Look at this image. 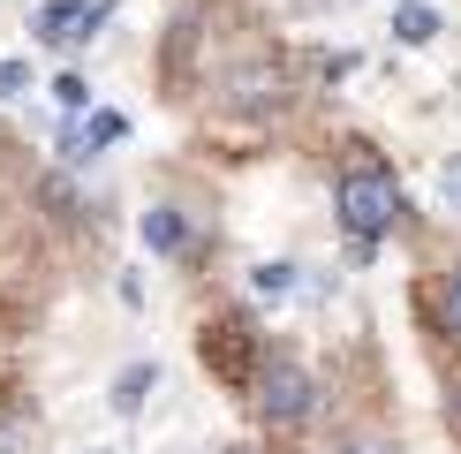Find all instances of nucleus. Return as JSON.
<instances>
[{"mask_svg":"<svg viewBox=\"0 0 461 454\" xmlns=\"http://www.w3.org/2000/svg\"><path fill=\"white\" fill-rule=\"evenodd\" d=\"M438 318H447V333L461 340V273H447V280H438Z\"/></svg>","mask_w":461,"mask_h":454,"instance_id":"10","label":"nucleus"},{"mask_svg":"<svg viewBox=\"0 0 461 454\" xmlns=\"http://www.w3.org/2000/svg\"><path fill=\"white\" fill-rule=\"evenodd\" d=\"M122 129H129L122 114H91L84 129H68V144H61V151H68V159H91V151H99V144H113Z\"/></svg>","mask_w":461,"mask_h":454,"instance_id":"5","label":"nucleus"},{"mask_svg":"<svg viewBox=\"0 0 461 454\" xmlns=\"http://www.w3.org/2000/svg\"><path fill=\"white\" fill-rule=\"evenodd\" d=\"M447 416H454V431H461V386H454V394H447Z\"/></svg>","mask_w":461,"mask_h":454,"instance_id":"15","label":"nucleus"},{"mask_svg":"<svg viewBox=\"0 0 461 454\" xmlns=\"http://www.w3.org/2000/svg\"><path fill=\"white\" fill-rule=\"evenodd\" d=\"M333 204H340V227L356 235V250H371V242L393 235V220H401V189H393L386 167H371V159H356L348 175H340Z\"/></svg>","mask_w":461,"mask_h":454,"instance_id":"1","label":"nucleus"},{"mask_svg":"<svg viewBox=\"0 0 461 454\" xmlns=\"http://www.w3.org/2000/svg\"><path fill=\"white\" fill-rule=\"evenodd\" d=\"M144 242H151L159 258H175L182 242H189V220L175 213V204H151V213H144Z\"/></svg>","mask_w":461,"mask_h":454,"instance_id":"4","label":"nucleus"},{"mask_svg":"<svg viewBox=\"0 0 461 454\" xmlns=\"http://www.w3.org/2000/svg\"><path fill=\"white\" fill-rule=\"evenodd\" d=\"M438 197H447L454 213H461V159H447V167H438Z\"/></svg>","mask_w":461,"mask_h":454,"instance_id":"12","label":"nucleus"},{"mask_svg":"<svg viewBox=\"0 0 461 454\" xmlns=\"http://www.w3.org/2000/svg\"><path fill=\"white\" fill-rule=\"evenodd\" d=\"M333 454H393V447H378V440H348V447H333Z\"/></svg>","mask_w":461,"mask_h":454,"instance_id":"14","label":"nucleus"},{"mask_svg":"<svg viewBox=\"0 0 461 454\" xmlns=\"http://www.w3.org/2000/svg\"><path fill=\"white\" fill-rule=\"evenodd\" d=\"M235 106H280V68H249V76H235Z\"/></svg>","mask_w":461,"mask_h":454,"instance_id":"8","label":"nucleus"},{"mask_svg":"<svg viewBox=\"0 0 461 454\" xmlns=\"http://www.w3.org/2000/svg\"><path fill=\"white\" fill-rule=\"evenodd\" d=\"M23 84H31V68H23V61H0V99H15Z\"/></svg>","mask_w":461,"mask_h":454,"instance_id":"13","label":"nucleus"},{"mask_svg":"<svg viewBox=\"0 0 461 454\" xmlns=\"http://www.w3.org/2000/svg\"><path fill=\"white\" fill-rule=\"evenodd\" d=\"M53 99H61L68 114H84L91 106V84H84V76H53Z\"/></svg>","mask_w":461,"mask_h":454,"instance_id":"11","label":"nucleus"},{"mask_svg":"<svg viewBox=\"0 0 461 454\" xmlns=\"http://www.w3.org/2000/svg\"><path fill=\"white\" fill-rule=\"evenodd\" d=\"M249 288H258L265 303H280V295H295V265H280V258H273V265H258V273H249Z\"/></svg>","mask_w":461,"mask_h":454,"instance_id":"9","label":"nucleus"},{"mask_svg":"<svg viewBox=\"0 0 461 454\" xmlns=\"http://www.w3.org/2000/svg\"><path fill=\"white\" fill-rule=\"evenodd\" d=\"M393 38H401V46H431V38H438V8H424V0L393 8Z\"/></svg>","mask_w":461,"mask_h":454,"instance_id":"7","label":"nucleus"},{"mask_svg":"<svg viewBox=\"0 0 461 454\" xmlns=\"http://www.w3.org/2000/svg\"><path fill=\"white\" fill-rule=\"evenodd\" d=\"M99 23H106V0H46L31 31L46 38V46H84Z\"/></svg>","mask_w":461,"mask_h":454,"instance_id":"3","label":"nucleus"},{"mask_svg":"<svg viewBox=\"0 0 461 454\" xmlns=\"http://www.w3.org/2000/svg\"><path fill=\"white\" fill-rule=\"evenodd\" d=\"M151 386H159V371H151V364H129L122 378H113V394H106V402H113V409H122V416H137Z\"/></svg>","mask_w":461,"mask_h":454,"instance_id":"6","label":"nucleus"},{"mask_svg":"<svg viewBox=\"0 0 461 454\" xmlns=\"http://www.w3.org/2000/svg\"><path fill=\"white\" fill-rule=\"evenodd\" d=\"M258 409L273 416V424H303V416L318 409L311 371H303V364H265V378H258Z\"/></svg>","mask_w":461,"mask_h":454,"instance_id":"2","label":"nucleus"}]
</instances>
